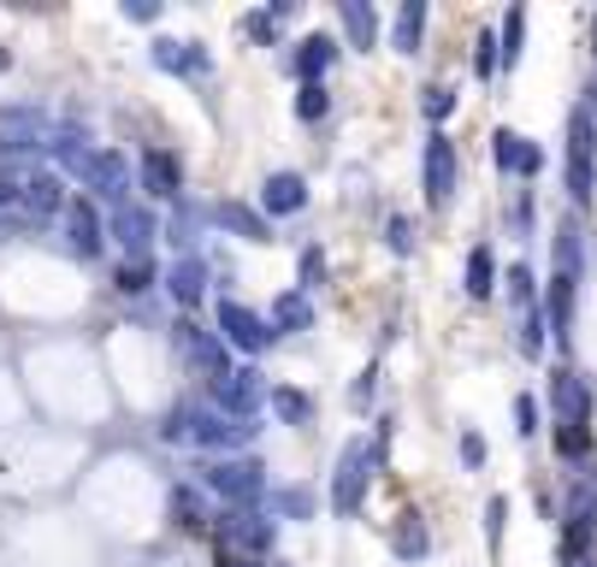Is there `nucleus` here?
Here are the masks:
<instances>
[{"instance_id": "f257e3e1", "label": "nucleus", "mask_w": 597, "mask_h": 567, "mask_svg": "<svg viewBox=\"0 0 597 567\" xmlns=\"http://www.w3.org/2000/svg\"><path fill=\"white\" fill-rule=\"evenodd\" d=\"M254 432H261L254 420H231V414H219V408H178V414L166 420V438H196L201 450H249Z\"/></svg>"}, {"instance_id": "f03ea898", "label": "nucleus", "mask_w": 597, "mask_h": 567, "mask_svg": "<svg viewBox=\"0 0 597 567\" xmlns=\"http://www.w3.org/2000/svg\"><path fill=\"white\" fill-rule=\"evenodd\" d=\"M379 455H385L379 438H349V443H344V455H337V473H332V508H337V514H355V508H362L367 479H373V468H379Z\"/></svg>"}, {"instance_id": "7ed1b4c3", "label": "nucleus", "mask_w": 597, "mask_h": 567, "mask_svg": "<svg viewBox=\"0 0 597 567\" xmlns=\"http://www.w3.org/2000/svg\"><path fill=\"white\" fill-rule=\"evenodd\" d=\"M201 485H208L213 496H226L231 508H254L266 496V461L261 455H226V461H213V468L201 473Z\"/></svg>"}, {"instance_id": "20e7f679", "label": "nucleus", "mask_w": 597, "mask_h": 567, "mask_svg": "<svg viewBox=\"0 0 597 567\" xmlns=\"http://www.w3.org/2000/svg\"><path fill=\"white\" fill-rule=\"evenodd\" d=\"M208 390H213V408H219V414H231V420H254V408L272 402L266 378L254 367H231L226 378H213Z\"/></svg>"}, {"instance_id": "39448f33", "label": "nucleus", "mask_w": 597, "mask_h": 567, "mask_svg": "<svg viewBox=\"0 0 597 567\" xmlns=\"http://www.w3.org/2000/svg\"><path fill=\"white\" fill-rule=\"evenodd\" d=\"M219 337H226L237 355H261V349H272V343H279L272 319H261V314H254V307H243V302H219Z\"/></svg>"}, {"instance_id": "423d86ee", "label": "nucleus", "mask_w": 597, "mask_h": 567, "mask_svg": "<svg viewBox=\"0 0 597 567\" xmlns=\"http://www.w3.org/2000/svg\"><path fill=\"white\" fill-rule=\"evenodd\" d=\"M591 154H597L591 107H574V113H568V196H574V201L591 196Z\"/></svg>"}, {"instance_id": "0eeeda50", "label": "nucleus", "mask_w": 597, "mask_h": 567, "mask_svg": "<svg viewBox=\"0 0 597 567\" xmlns=\"http://www.w3.org/2000/svg\"><path fill=\"white\" fill-rule=\"evenodd\" d=\"M420 183H426V208H450V196H455V143L443 130H432V143H426Z\"/></svg>"}, {"instance_id": "6e6552de", "label": "nucleus", "mask_w": 597, "mask_h": 567, "mask_svg": "<svg viewBox=\"0 0 597 567\" xmlns=\"http://www.w3.org/2000/svg\"><path fill=\"white\" fill-rule=\"evenodd\" d=\"M107 237L125 249V261H148V249H155V213L143 201H125V208L107 213Z\"/></svg>"}, {"instance_id": "1a4fd4ad", "label": "nucleus", "mask_w": 597, "mask_h": 567, "mask_svg": "<svg viewBox=\"0 0 597 567\" xmlns=\"http://www.w3.org/2000/svg\"><path fill=\"white\" fill-rule=\"evenodd\" d=\"M83 189L101 201H113V208H125L130 201V160L118 148H95V160L83 166Z\"/></svg>"}, {"instance_id": "9d476101", "label": "nucleus", "mask_w": 597, "mask_h": 567, "mask_svg": "<svg viewBox=\"0 0 597 567\" xmlns=\"http://www.w3.org/2000/svg\"><path fill=\"white\" fill-rule=\"evenodd\" d=\"M308 208V178L302 171H272L261 183V213L266 219H284V213H302Z\"/></svg>"}, {"instance_id": "9b49d317", "label": "nucleus", "mask_w": 597, "mask_h": 567, "mask_svg": "<svg viewBox=\"0 0 597 567\" xmlns=\"http://www.w3.org/2000/svg\"><path fill=\"white\" fill-rule=\"evenodd\" d=\"M65 243H72V254H83V261H95L101 243H107V231H101V213H95V201H72L65 208Z\"/></svg>"}, {"instance_id": "f8f14e48", "label": "nucleus", "mask_w": 597, "mask_h": 567, "mask_svg": "<svg viewBox=\"0 0 597 567\" xmlns=\"http://www.w3.org/2000/svg\"><path fill=\"white\" fill-rule=\"evenodd\" d=\"M19 201L36 219H54V213H65L72 201H65V183H60V171H30V178L19 183Z\"/></svg>"}, {"instance_id": "ddd939ff", "label": "nucleus", "mask_w": 597, "mask_h": 567, "mask_svg": "<svg viewBox=\"0 0 597 567\" xmlns=\"http://www.w3.org/2000/svg\"><path fill=\"white\" fill-rule=\"evenodd\" d=\"M166 290H172L178 307H201V296H208V261L201 254H178L172 272H166Z\"/></svg>"}, {"instance_id": "4468645a", "label": "nucleus", "mask_w": 597, "mask_h": 567, "mask_svg": "<svg viewBox=\"0 0 597 567\" xmlns=\"http://www.w3.org/2000/svg\"><path fill=\"white\" fill-rule=\"evenodd\" d=\"M491 154H498L503 171H521V178H538V171H544V148L526 143V136H515V130H498V136H491Z\"/></svg>"}, {"instance_id": "2eb2a0df", "label": "nucleus", "mask_w": 597, "mask_h": 567, "mask_svg": "<svg viewBox=\"0 0 597 567\" xmlns=\"http://www.w3.org/2000/svg\"><path fill=\"white\" fill-rule=\"evenodd\" d=\"M178 183H184V171H178V160L166 148H148L143 154V189L155 201H178Z\"/></svg>"}, {"instance_id": "dca6fc26", "label": "nucleus", "mask_w": 597, "mask_h": 567, "mask_svg": "<svg viewBox=\"0 0 597 567\" xmlns=\"http://www.w3.org/2000/svg\"><path fill=\"white\" fill-rule=\"evenodd\" d=\"M332 60H337V42H332V36H308L296 54L284 60V72H296L302 83H320V77L332 72Z\"/></svg>"}, {"instance_id": "f3484780", "label": "nucleus", "mask_w": 597, "mask_h": 567, "mask_svg": "<svg viewBox=\"0 0 597 567\" xmlns=\"http://www.w3.org/2000/svg\"><path fill=\"white\" fill-rule=\"evenodd\" d=\"M213 219L226 225L231 237H243V243H272V225H266V213H249L243 201H219Z\"/></svg>"}, {"instance_id": "a211bd4d", "label": "nucleus", "mask_w": 597, "mask_h": 567, "mask_svg": "<svg viewBox=\"0 0 597 567\" xmlns=\"http://www.w3.org/2000/svg\"><path fill=\"white\" fill-rule=\"evenodd\" d=\"M48 154H54V160L72 171V178H83V166L95 160V148H90V136H83L77 125H60L54 136H48Z\"/></svg>"}, {"instance_id": "6ab92c4d", "label": "nucleus", "mask_w": 597, "mask_h": 567, "mask_svg": "<svg viewBox=\"0 0 597 567\" xmlns=\"http://www.w3.org/2000/svg\"><path fill=\"white\" fill-rule=\"evenodd\" d=\"M591 414V390L574 372H556V426H586Z\"/></svg>"}, {"instance_id": "aec40b11", "label": "nucleus", "mask_w": 597, "mask_h": 567, "mask_svg": "<svg viewBox=\"0 0 597 567\" xmlns=\"http://www.w3.org/2000/svg\"><path fill=\"white\" fill-rule=\"evenodd\" d=\"M314 325V307H308V296H302V290H284L279 302H272V332H308Z\"/></svg>"}, {"instance_id": "412c9836", "label": "nucleus", "mask_w": 597, "mask_h": 567, "mask_svg": "<svg viewBox=\"0 0 597 567\" xmlns=\"http://www.w3.org/2000/svg\"><path fill=\"white\" fill-rule=\"evenodd\" d=\"M344 30H349V48H362V54H373V42H379V19H373L367 0H344Z\"/></svg>"}, {"instance_id": "4be33fe9", "label": "nucleus", "mask_w": 597, "mask_h": 567, "mask_svg": "<svg viewBox=\"0 0 597 567\" xmlns=\"http://www.w3.org/2000/svg\"><path fill=\"white\" fill-rule=\"evenodd\" d=\"M420 30H426V0H408L397 12V30H390V48L397 54H420Z\"/></svg>"}, {"instance_id": "5701e85b", "label": "nucleus", "mask_w": 597, "mask_h": 567, "mask_svg": "<svg viewBox=\"0 0 597 567\" xmlns=\"http://www.w3.org/2000/svg\"><path fill=\"white\" fill-rule=\"evenodd\" d=\"M390 549H397L402 561H420V556H426V521H420V514H402V521H390Z\"/></svg>"}, {"instance_id": "b1692460", "label": "nucleus", "mask_w": 597, "mask_h": 567, "mask_svg": "<svg viewBox=\"0 0 597 567\" xmlns=\"http://www.w3.org/2000/svg\"><path fill=\"white\" fill-rule=\"evenodd\" d=\"M491 290H498V261H491V249L480 243V249L468 254V296H473V302H485Z\"/></svg>"}, {"instance_id": "393cba45", "label": "nucleus", "mask_w": 597, "mask_h": 567, "mask_svg": "<svg viewBox=\"0 0 597 567\" xmlns=\"http://www.w3.org/2000/svg\"><path fill=\"white\" fill-rule=\"evenodd\" d=\"M190 355L201 360V367H208V385H213V378H226V372H231V360H226V343H219V337H208V332H190Z\"/></svg>"}, {"instance_id": "a878e982", "label": "nucleus", "mask_w": 597, "mask_h": 567, "mask_svg": "<svg viewBox=\"0 0 597 567\" xmlns=\"http://www.w3.org/2000/svg\"><path fill=\"white\" fill-rule=\"evenodd\" d=\"M272 414H279L284 426H308V420H314V402L302 397V390L279 385V390H272Z\"/></svg>"}, {"instance_id": "bb28decb", "label": "nucleus", "mask_w": 597, "mask_h": 567, "mask_svg": "<svg viewBox=\"0 0 597 567\" xmlns=\"http://www.w3.org/2000/svg\"><path fill=\"white\" fill-rule=\"evenodd\" d=\"M521 42H526V7H509V12H503V36H498L503 65H515V60H521Z\"/></svg>"}, {"instance_id": "cd10ccee", "label": "nucleus", "mask_w": 597, "mask_h": 567, "mask_svg": "<svg viewBox=\"0 0 597 567\" xmlns=\"http://www.w3.org/2000/svg\"><path fill=\"white\" fill-rule=\"evenodd\" d=\"M544 332H551L544 307H538V302H526V307H521V349H526V355H544Z\"/></svg>"}, {"instance_id": "c85d7f7f", "label": "nucleus", "mask_w": 597, "mask_h": 567, "mask_svg": "<svg viewBox=\"0 0 597 567\" xmlns=\"http://www.w3.org/2000/svg\"><path fill=\"white\" fill-rule=\"evenodd\" d=\"M326 113H332L326 83H302V95H296V118H302V125H320Z\"/></svg>"}, {"instance_id": "c756f323", "label": "nucleus", "mask_w": 597, "mask_h": 567, "mask_svg": "<svg viewBox=\"0 0 597 567\" xmlns=\"http://www.w3.org/2000/svg\"><path fill=\"white\" fill-rule=\"evenodd\" d=\"M155 65H166V72H178V77H190V42L155 36Z\"/></svg>"}, {"instance_id": "7c9ffc66", "label": "nucleus", "mask_w": 597, "mask_h": 567, "mask_svg": "<svg viewBox=\"0 0 597 567\" xmlns=\"http://www.w3.org/2000/svg\"><path fill=\"white\" fill-rule=\"evenodd\" d=\"M498 65H503V48H498V36H491V30H480V42H473V72H480V77H498Z\"/></svg>"}, {"instance_id": "2f4dec72", "label": "nucleus", "mask_w": 597, "mask_h": 567, "mask_svg": "<svg viewBox=\"0 0 597 567\" xmlns=\"http://www.w3.org/2000/svg\"><path fill=\"white\" fill-rule=\"evenodd\" d=\"M148 284H155V266H148V261H125V266H118V290H125V296H143Z\"/></svg>"}, {"instance_id": "473e14b6", "label": "nucleus", "mask_w": 597, "mask_h": 567, "mask_svg": "<svg viewBox=\"0 0 597 567\" xmlns=\"http://www.w3.org/2000/svg\"><path fill=\"white\" fill-rule=\"evenodd\" d=\"M420 113L432 118V125H443V118L455 113V90H438V83H432V90H426V101H420Z\"/></svg>"}, {"instance_id": "72a5a7b5", "label": "nucleus", "mask_w": 597, "mask_h": 567, "mask_svg": "<svg viewBox=\"0 0 597 567\" xmlns=\"http://www.w3.org/2000/svg\"><path fill=\"white\" fill-rule=\"evenodd\" d=\"M556 455H562V461H579V455H586V426H556Z\"/></svg>"}, {"instance_id": "f704fd0d", "label": "nucleus", "mask_w": 597, "mask_h": 567, "mask_svg": "<svg viewBox=\"0 0 597 567\" xmlns=\"http://www.w3.org/2000/svg\"><path fill=\"white\" fill-rule=\"evenodd\" d=\"M385 243H390V254H415V225H408L402 213H390V225H385Z\"/></svg>"}, {"instance_id": "c9c22d12", "label": "nucleus", "mask_w": 597, "mask_h": 567, "mask_svg": "<svg viewBox=\"0 0 597 567\" xmlns=\"http://www.w3.org/2000/svg\"><path fill=\"white\" fill-rule=\"evenodd\" d=\"M538 420H544V408H538L533 397H515V432H521V438H533V432H538Z\"/></svg>"}, {"instance_id": "e433bc0d", "label": "nucleus", "mask_w": 597, "mask_h": 567, "mask_svg": "<svg viewBox=\"0 0 597 567\" xmlns=\"http://www.w3.org/2000/svg\"><path fill=\"white\" fill-rule=\"evenodd\" d=\"M279 508L290 514V521H308V514H314V496H308V491H284Z\"/></svg>"}, {"instance_id": "4c0bfd02", "label": "nucleus", "mask_w": 597, "mask_h": 567, "mask_svg": "<svg viewBox=\"0 0 597 567\" xmlns=\"http://www.w3.org/2000/svg\"><path fill=\"white\" fill-rule=\"evenodd\" d=\"M503 514H509V496H491V508H485V532H491V549L503 544Z\"/></svg>"}, {"instance_id": "58836bf2", "label": "nucleus", "mask_w": 597, "mask_h": 567, "mask_svg": "<svg viewBox=\"0 0 597 567\" xmlns=\"http://www.w3.org/2000/svg\"><path fill=\"white\" fill-rule=\"evenodd\" d=\"M272 12H243V36H254V42H272Z\"/></svg>"}, {"instance_id": "ea45409f", "label": "nucleus", "mask_w": 597, "mask_h": 567, "mask_svg": "<svg viewBox=\"0 0 597 567\" xmlns=\"http://www.w3.org/2000/svg\"><path fill=\"white\" fill-rule=\"evenodd\" d=\"M462 461L468 468H485V438L480 432H462Z\"/></svg>"}, {"instance_id": "a19ab883", "label": "nucleus", "mask_w": 597, "mask_h": 567, "mask_svg": "<svg viewBox=\"0 0 597 567\" xmlns=\"http://www.w3.org/2000/svg\"><path fill=\"white\" fill-rule=\"evenodd\" d=\"M125 19H136V24H155V19H160V0H130V7H125Z\"/></svg>"}, {"instance_id": "79ce46f5", "label": "nucleus", "mask_w": 597, "mask_h": 567, "mask_svg": "<svg viewBox=\"0 0 597 567\" xmlns=\"http://www.w3.org/2000/svg\"><path fill=\"white\" fill-rule=\"evenodd\" d=\"M320 266H326V261H320V249L302 254V290H314V284H320Z\"/></svg>"}, {"instance_id": "37998d69", "label": "nucleus", "mask_w": 597, "mask_h": 567, "mask_svg": "<svg viewBox=\"0 0 597 567\" xmlns=\"http://www.w3.org/2000/svg\"><path fill=\"white\" fill-rule=\"evenodd\" d=\"M12 201H19V183H12L7 171H0V208H12Z\"/></svg>"}, {"instance_id": "c03bdc74", "label": "nucleus", "mask_w": 597, "mask_h": 567, "mask_svg": "<svg viewBox=\"0 0 597 567\" xmlns=\"http://www.w3.org/2000/svg\"><path fill=\"white\" fill-rule=\"evenodd\" d=\"M226 567H254L249 556H226Z\"/></svg>"}, {"instance_id": "a18cd8bd", "label": "nucleus", "mask_w": 597, "mask_h": 567, "mask_svg": "<svg viewBox=\"0 0 597 567\" xmlns=\"http://www.w3.org/2000/svg\"><path fill=\"white\" fill-rule=\"evenodd\" d=\"M591 42H597V30H591Z\"/></svg>"}]
</instances>
